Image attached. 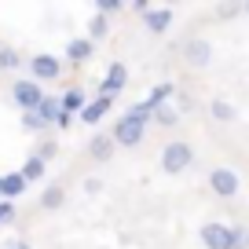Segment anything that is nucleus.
Masks as SVG:
<instances>
[{
  "label": "nucleus",
  "instance_id": "obj_21",
  "mask_svg": "<svg viewBox=\"0 0 249 249\" xmlns=\"http://www.w3.org/2000/svg\"><path fill=\"white\" fill-rule=\"evenodd\" d=\"M124 117H132V121H140V124H147V121H150V117H154V110H150V107H147V103H136V107H132V110H128V114H124Z\"/></svg>",
  "mask_w": 249,
  "mask_h": 249
},
{
  "label": "nucleus",
  "instance_id": "obj_11",
  "mask_svg": "<svg viewBox=\"0 0 249 249\" xmlns=\"http://www.w3.org/2000/svg\"><path fill=\"white\" fill-rule=\"evenodd\" d=\"M0 183H4V191H0L4 202H11V198H18L26 191V176L22 172H8V176H0Z\"/></svg>",
  "mask_w": 249,
  "mask_h": 249
},
{
  "label": "nucleus",
  "instance_id": "obj_16",
  "mask_svg": "<svg viewBox=\"0 0 249 249\" xmlns=\"http://www.w3.org/2000/svg\"><path fill=\"white\" fill-rule=\"evenodd\" d=\"M44 169H48V161H40V158L33 154V158H30V161H26V165H22V169H18V172H22V176H26V183H37V179L44 176Z\"/></svg>",
  "mask_w": 249,
  "mask_h": 249
},
{
  "label": "nucleus",
  "instance_id": "obj_26",
  "mask_svg": "<svg viewBox=\"0 0 249 249\" xmlns=\"http://www.w3.org/2000/svg\"><path fill=\"white\" fill-rule=\"evenodd\" d=\"M231 234H234L231 249H249V231H246V227H231Z\"/></svg>",
  "mask_w": 249,
  "mask_h": 249
},
{
  "label": "nucleus",
  "instance_id": "obj_1",
  "mask_svg": "<svg viewBox=\"0 0 249 249\" xmlns=\"http://www.w3.org/2000/svg\"><path fill=\"white\" fill-rule=\"evenodd\" d=\"M191 161H195V150H191V143H183V140L165 143V150H161V172H169V176H179V172L191 169Z\"/></svg>",
  "mask_w": 249,
  "mask_h": 249
},
{
  "label": "nucleus",
  "instance_id": "obj_3",
  "mask_svg": "<svg viewBox=\"0 0 249 249\" xmlns=\"http://www.w3.org/2000/svg\"><path fill=\"white\" fill-rule=\"evenodd\" d=\"M198 234H202V246L205 249H231L234 246V234H231V227H227V224H205Z\"/></svg>",
  "mask_w": 249,
  "mask_h": 249
},
{
  "label": "nucleus",
  "instance_id": "obj_27",
  "mask_svg": "<svg viewBox=\"0 0 249 249\" xmlns=\"http://www.w3.org/2000/svg\"><path fill=\"white\" fill-rule=\"evenodd\" d=\"M22 128H26V132H40V128H44L40 114H26V117H22Z\"/></svg>",
  "mask_w": 249,
  "mask_h": 249
},
{
  "label": "nucleus",
  "instance_id": "obj_10",
  "mask_svg": "<svg viewBox=\"0 0 249 249\" xmlns=\"http://www.w3.org/2000/svg\"><path fill=\"white\" fill-rule=\"evenodd\" d=\"M143 26H147L150 33H165L172 26V11L169 8H150L147 15H143Z\"/></svg>",
  "mask_w": 249,
  "mask_h": 249
},
{
  "label": "nucleus",
  "instance_id": "obj_19",
  "mask_svg": "<svg viewBox=\"0 0 249 249\" xmlns=\"http://www.w3.org/2000/svg\"><path fill=\"white\" fill-rule=\"evenodd\" d=\"M209 110H213V117H216V121H224V124H227V121H234V107H231L227 99H213V107H209Z\"/></svg>",
  "mask_w": 249,
  "mask_h": 249
},
{
  "label": "nucleus",
  "instance_id": "obj_12",
  "mask_svg": "<svg viewBox=\"0 0 249 249\" xmlns=\"http://www.w3.org/2000/svg\"><path fill=\"white\" fill-rule=\"evenodd\" d=\"M88 154H92L95 161H110V154H114V136H92V140H88Z\"/></svg>",
  "mask_w": 249,
  "mask_h": 249
},
{
  "label": "nucleus",
  "instance_id": "obj_25",
  "mask_svg": "<svg viewBox=\"0 0 249 249\" xmlns=\"http://www.w3.org/2000/svg\"><path fill=\"white\" fill-rule=\"evenodd\" d=\"M8 224H15V202L0 198V227H8Z\"/></svg>",
  "mask_w": 249,
  "mask_h": 249
},
{
  "label": "nucleus",
  "instance_id": "obj_23",
  "mask_svg": "<svg viewBox=\"0 0 249 249\" xmlns=\"http://www.w3.org/2000/svg\"><path fill=\"white\" fill-rule=\"evenodd\" d=\"M121 8H124L121 0H95V15H103V18L114 15V11H121Z\"/></svg>",
  "mask_w": 249,
  "mask_h": 249
},
{
  "label": "nucleus",
  "instance_id": "obj_5",
  "mask_svg": "<svg viewBox=\"0 0 249 249\" xmlns=\"http://www.w3.org/2000/svg\"><path fill=\"white\" fill-rule=\"evenodd\" d=\"M209 187L216 191L220 198H234L242 183H238V172H231V169H213V172H209Z\"/></svg>",
  "mask_w": 249,
  "mask_h": 249
},
{
  "label": "nucleus",
  "instance_id": "obj_28",
  "mask_svg": "<svg viewBox=\"0 0 249 249\" xmlns=\"http://www.w3.org/2000/svg\"><path fill=\"white\" fill-rule=\"evenodd\" d=\"M4 249H33V246H30V242H22V238H11Z\"/></svg>",
  "mask_w": 249,
  "mask_h": 249
},
{
  "label": "nucleus",
  "instance_id": "obj_20",
  "mask_svg": "<svg viewBox=\"0 0 249 249\" xmlns=\"http://www.w3.org/2000/svg\"><path fill=\"white\" fill-rule=\"evenodd\" d=\"M107 30H110V26H107V18H103V15H95L92 22H88V40H92V44H95V40H103V37H107Z\"/></svg>",
  "mask_w": 249,
  "mask_h": 249
},
{
  "label": "nucleus",
  "instance_id": "obj_4",
  "mask_svg": "<svg viewBox=\"0 0 249 249\" xmlns=\"http://www.w3.org/2000/svg\"><path fill=\"white\" fill-rule=\"evenodd\" d=\"M183 62H187V66H195V70L209 66V62H213V44H209V40H202V37L187 40V44H183Z\"/></svg>",
  "mask_w": 249,
  "mask_h": 249
},
{
  "label": "nucleus",
  "instance_id": "obj_8",
  "mask_svg": "<svg viewBox=\"0 0 249 249\" xmlns=\"http://www.w3.org/2000/svg\"><path fill=\"white\" fill-rule=\"evenodd\" d=\"M140 140H143V124H140V121L121 117V121L114 124V143H117V147H136Z\"/></svg>",
  "mask_w": 249,
  "mask_h": 249
},
{
  "label": "nucleus",
  "instance_id": "obj_2",
  "mask_svg": "<svg viewBox=\"0 0 249 249\" xmlns=\"http://www.w3.org/2000/svg\"><path fill=\"white\" fill-rule=\"evenodd\" d=\"M11 99H15V107H22L26 114H37V107L44 103V88H40L37 81H15V85H11Z\"/></svg>",
  "mask_w": 249,
  "mask_h": 249
},
{
  "label": "nucleus",
  "instance_id": "obj_31",
  "mask_svg": "<svg viewBox=\"0 0 249 249\" xmlns=\"http://www.w3.org/2000/svg\"><path fill=\"white\" fill-rule=\"evenodd\" d=\"M0 191H4V183H0Z\"/></svg>",
  "mask_w": 249,
  "mask_h": 249
},
{
  "label": "nucleus",
  "instance_id": "obj_17",
  "mask_svg": "<svg viewBox=\"0 0 249 249\" xmlns=\"http://www.w3.org/2000/svg\"><path fill=\"white\" fill-rule=\"evenodd\" d=\"M172 92H176L172 85H158L154 92L147 95V107H150V110H161V107H169V95H172Z\"/></svg>",
  "mask_w": 249,
  "mask_h": 249
},
{
  "label": "nucleus",
  "instance_id": "obj_22",
  "mask_svg": "<svg viewBox=\"0 0 249 249\" xmlns=\"http://www.w3.org/2000/svg\"><path fill=\"white\" fill-rule=\"evenodd\" d=\"M154 121H158V124H165V128H172V124L179 121V114H176L172 107H161V110H154Z\"/></svg>",
  "mask_w": 249,
  "mask_h": 249
},
{
  "label": "nucleus",
  "instance_id": "obj_18",
  "mask_svg": "<svg viewBox=\"0 0 249 249\" xmlns=\"http://www.w3.org/2000/svg\"><path fill=\"white\" fill-rule=\"evenodd\" d=\"M62 110H66V114H81V110H85V95H81V88H70V92L62 95Z\"/></svg>",
  "mask_w": 249,
  "mask_h": 249
},
{
  "label": "nucleus",
  "instance_id": "obj_24",
  "mask_svg": "<svg viewBox=\"0 0 249 249\" xmlns=\"http://www.w3.org/2000/svg\"><path fill=\"white\" fill-rule=\"evenodd\" d=\"M18 62H22V59H18L11 48H0V70H15Z\"/></svg>",
  "mask_w": 249,
  "mask_h": 249
},
{
  "label": "nucleus",
  "instance_id": "obj_13",
  "mask_svg": "<svg viewBox=\"0 0 249 249\" xmlns=\"http://www.w3.org/2000/svg\"><path fill=\"white\" fill-rule=\"evenodd\" d=\"M92 52H95V44L88 37H73L70 44H66V55H70V62H85V59H92Z\"/></svg>",
  "mask_w": 249,
  "mask_h": 249
},
{
  "label": "nucleus",
  "instance_id": "obj_9",
  "mask_svg": "<svg viewBox=\"0 0 249 249\" xmlns=\"http://www.w3.org/2000/svg\"><path fill=\"white\" fill-rule=\"evenodd\" d=\"M110 103L114 99H107V95H99V99H92V103H85V110H81V121L85 124H99L103 117H107V110H110Z\"/></svg>",
  "mask_w": 249,
  "mask_h": 249
},
{
  "label": "nucleus",
  "instance_id": "obj_14",
  "mask_svg": "<svg viewBox=\"0 0 249 249\" xmlns=\"http://www.w3.org/2000/svg\"><path fill=\"white\" fill-rule=\"evenodd\" d=\"M37 114H40V121L44 124H55L62 117V99H55V95H44V103L37 107Z\"/></svg>",
  "mask_w": 249,
  "mask_h": 249
},
{
  "label": "nucleus",
  "instance_id": "obj_29",
  "mask_svg": "<svg viewBox=\"0 0 249 249\" xmlns=\"http://www.w3.org/2000/svg\"><path fill=\"white\" fill-rule=\"evenodd\" d=\"M55 124H59V128H70V124H73V114H66V110H62V117H59Z\"/></svg>",
  "mask_w": 249,
  "mask_h": 249
},
{
  "label": "nucleus",
  "instance_id": "obj_7",
  "mask_svg": "<svg viewBox=\"0 0 249 249\" xmlns=\"http://www.w3.org/2000/svg\"><path fill=\"white\" fill-rule=\"evenodd\" d=\"M124 85H128V66H124V62H114V66L107 70V77H103V85H99V95L114 99Z\"/></svg>",
  "mask_w": 249,
  "mask_h": 249
},
{
  "label": "nucleus",
  "instance_id": "obj_30",
  "mask_svg": "<svg viewBox=\"0 0 249 249\" xmlns=\"http://www.w3.org/2000/svg\"><path fill=\"white\" fill-rule=\"evenodd\" d=\"M246 15H249V4H246Z\"/></svg>",
  "mask_w": 249,
  "mask_h": 249
},
{
  "label": "nucleus",
  "instance_id": "obj_6",
  "mask_svg": "<svg viewBox=\"0 0 249 249\" xmlns=\"http://www.w3.org/2000/svg\"><path fill=\"white\" fill-rule=\"evenodd\" d=\"M30 70H33V81L40 85V81H55V77L62 73V66H59V59H55V55H44V52H40V55H33V59H30Z\"/></svg>",
  "mask_w": 249,
  "mask_h": 249
},
{
  "label": "nucleus",
  "instance_id": "obj_15",
  "mask_svg": "<svg viewBox=\"0 0 249 249\" xmlns=\"http://www.w3.org/2000/svg\"><path fill=\"white\" fill-rule=\"evenodd\" d=\"M66 202V191H62L59 183H52V187H44V195H40V209H48V213H55L59 205Z\"/></svg>",
  "mask_w": 249,
  "mask_h": 249
}]
</instances>
